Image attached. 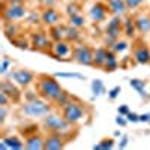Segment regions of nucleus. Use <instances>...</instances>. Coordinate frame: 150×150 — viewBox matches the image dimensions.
Masks as SVG:
<instances>
[{
    "mask_svg": "<svg viewBox=\"0 0 150 150\" xmlns=\"http://www.w3.org/2000/svg\"><path fill=\"white\" fill-rule=\"evenodd\" d=\"M35 89L42 99H45V101L51 102V104H54L56 99L63 92V87L57 81L56 75H47V74L36 75Z\"/></svg>",
    "mask_w": 150,
    "mask_h": 150,
    "instance_id": "1",
    "label": "nucleus"
},
{
    "mask_svg": "<svg viewBox=\"0 0 150 150\" xmlns=\"http://www.w3.org/2000/svg\"><path fill=\"white\" fill-rule=\"evenodd\" d=\"M42 128L47 132H56L63 135L65 138H71L72 132H77V128L75 125H72L71 122H68L62 114H57V112H50L45 117H42Z\"/></svg>",
    "mask_w": 150,
    "mask_h": 150,
    "instance_id": "2",
    "label": "nucleus"
},
{
    "mask_svg": "<svg viewBox=\"0 0 150 150\" xmlns=\"http://www.w3.org/2000/svg\"><path fill=\"white\" fill-rule=\"evenodd\" d=\"M53 111L51 102L45 101L42 98H38L35 101H24V104L20 107V112L26 117L30 119H39V117H45L47 114Z\"/></svg>",
    "mask_w": 150,
    "mask_h": 150,
    "instance_id": "3",
    "label": "nucleus"
},
{
    "mask_svg": "<svg viewBox=\"0 0 150 150\" xmlns=\"http://www.w3.org/2000/svg\"><path fill=\"white\" fill-rule=\"evenodd\" d=\"M123 35V17L111 15V18L105 23L104 27V44L105 47H111Z\"/></svg>",
    "mask_w": 150,
    "mask_h": 150,
    "instance_id": "4",
    "label": "nucleus"
},
{
    "mask_svg": "<svg viewBox=\"0 0 150 150\" xmlns=\"http://www.w3.org/2000/svg\"><path fill=\"white\" fill-rule=\"evenodd\" d=\"M27 14H29V9L24 3H8L6 0H3V6H2V20H3V23L26 20Z\"/></svg>",
    "mask_w": 150,
    "mask_h": 150,
    "instance_id": "5",
    "label": "nucleus"
},
{
    "mask_svg": "<svg viewBox=\"0 0 150 150\" xmlns=\"http://www.w3.org/2000/svg\"><path fill=\"white\" fill-rule=\"evenodd\" d=\"M132 59L138 65H150V47L144 41V36H137L132 39Z\"/></svg>",
    "mask_w": 150,
    "mask_h": 150,
    "instance_id": "6",
    "label": "nucleus"
},
{
    "mask_svg": "<svg viewBox=\"0 0 150 150\" xmlns=\"http://www.w3.org/2000/svg\"><path fill=\"white\" fill-rule=\"evenodd\" d=\"M72 60L78 65L84 66H95V50L87 44H75L72 48Z\"/></svg>",
    "mask_w": 150,
    "mask_h": 150,
    "instance_id": "7",
    "label": "nucleus"
},
{
    "mask_svg": "<svg viewBox=\"0 0 150 150\" xmlns=\"http://www.w3.org/2000/svg\"><path fill=\"white\" fill-rule=\"evenodd\" d=\"M30 38V45L35 51L39 53H50L53 47V39L50 38V33H47L42 29H36L33 32H30L29 35Z\"/></svg>",
    "mask_w": 150,
    "mask_h": 150,
    "instance_id": "8",
    "label": "nucleus"
},
{
    "mask_svg": "<svg viewBox=\"0 0 150 150\" xmlns=\"http://www.w3.org/2000/svg\"><path fill=\"white\" fill-rule=\"evenodd\" d=\"M60 110H62V116H63L68 122H71L72 125H77L78 122H81L86 117L84 105L78 101H74V99H71V101L65 107H62Z\"/></svg>",
    "mask_w": 150,
    "mask_h": 150,
    "instance_id": "9",
    "label": "nucleus"
},
{
    "mask_svg": "<svg viewBox=\"0 0 150 150\" xmlns=\"http://www.w3.org/2000/svg\"><path fill=\"white\" fill-rule=\"evenodd\" d=\"M9 78L14 83H17L21 89H29L32 84H35L36 75L29 69H15V71H11Z\"/></svg>",
    "mask_w": 150,
    "mask_h": 150,
    "instance_id": "10",
    "label": "nucleus"
},
{
    "mask_svg": "<svg viewBox=\"0 0 150 150\" xmlns=\"http://www.w3.org/2000/svg\"><path fill=\"white\" fill-rule=\"evenodd\" d=\"M72 48H74V45H71V42L66 39L56 41V42H53L50 54L57 60H72Z\"/></svg>",
    "mask_w": 150,
    "mask_h": 150,
    "instance_id": "11",
    "label": "nucleus"
},
{
    "mask_svg": "<svg viewBox=\"0 0 150 150\" xmlns=\"http://www.w3.org/2000/svg\"><path fill=\"white\" fill-rule=\"evenodd\" d=\"M0 92L6 93L12 104H20L21 98L24 96V93L21 92V87L17 83H14L11 78L2 80V83H0Z\"/></svg>",
    "mask_w": 150,
    "mask_h": 150,
    "instance_id": "12",
    "label": "nucleus"
},
{
    "mask_svg": "<svg viewBox=\"0 0 150 150\" xmlns=\"http://www.w3.org/2000/svg\"><path fill=\"white\" fill-rule=\"evenodd\" d=\"M111 14L110 8L107 3L104 2H96L92 5V8L89 9V17L95 24H102L105 21H108V15Z\"/></svg>",
    "mask_w": 150,
    "mask_h": 150,
    "instance_id": "13",
    "label": "nucleus"
},
{
    "mask_svg": "<svg viewBox=\"0 0 150 150\" xmlns=\"http://www.w3.org/2000/svg\"><path fill=\"white\" fill-rule=\"evenodd\" d=\"M41 23L45 27H51L62 23V14L57 8H44L41 11Z\"/></svg>",
    "mask_w": 150,
    "mask_h": 150,
    "instance_id": "14",
    "label": "nucleus"
},
{
    "mask_svg": "<svg viewBox=\"0 0 150 150\" xmlns=\"http://www.w3.org/2000/svg\"><path fill=\"white\" fill-rule=\"evenodd\" d=\"M68 138H65L63 135L56 134V132H48L45 137V150H60L66 146Z\"/></svg>",
    "mask_w": 150,
    "mask_h": 150,
    "instance_id": "15",
    "label": "nucleus"
},
{
    "mask_svg": "<svg viewBox=\"0 0 150 150\" xmlns=\"http://www.w3.org/2000/svg\"><path fill=\"white\" fill-rule=\"evenodd\" d=\"M135 20V26H137V32L140 36H147L150 35V14H135L134 15Z\"/></svg>",
    "mask_w": 150,
    "mask_h": 150,
    "instance_id": "16",
    "label": "nucleus"
},
{
    "mask_svg": "<svg viewBox=\"0 0 150 150\" xmlns=\"http://www.w3.org/2000/svg\"><path fill=\"white\" fill-rule=\"evenodd\" d=\"M24 143H26V149L27 150H42L45 146V137H42L41 134H32L29 137L24 138Z\"/></svg>",
    "mask_w": 150,
    "mask_h": 150,
    "instance_id": "17",
    "label": "nucleus"
},
{
    "mask_svg": "<svg viewBox=\"0 0 150 150\" xmlns=\"http://www.w3.org/2000/svg\"><path fill=\"white\" fill-rule=\"evenodd\" d=\"M137 26H135V20L134 15H126L123 18V35L128 39H135L137 38Z\"/></svg>",
    "mask_w": 150,
    "mask_h": 150,
    "instance_id": "18",
    "label": "nucleus"
},
{
    "mask_svg": "<svg viewBox=\"0 0 150 150\" xmlns=\"http://www.w3.org/2000/svg\"><path fill=\"white\" fill-rule=\"evenodd\" d=\"M107 5L110 8L111 15H120L123 17L128 12V6L125 0H107Z\"/></svg>",
    "mask_w": 150,
    "mask_h": 150,
    "instance_id": "19",
    "label": "nucleus"
},
{
    "mask_svg": "<svg viewBox=\"0 0 150 150\" xmlns=\"http://www.w3.org/2000/svg\"><path fill=\"white\" fill-rule=\"evenodd\" d=\"M110 53V47H98L95 48V66L104 69Z\"/></svg>",
    "mask_w": 150,
    "mask_h": 150,
    "instance_id": "20",
    "label": "nucleus"
},
{
    "mask_svg": "<svg viewBox=\"0 0 150 150\" xmlns=\"http://www.w3.org/2000/svg\"><path fill=\"white\" fill-rule=\"evenodd\" d=\"M65 39L69 41L71 44H80L83 41V33L78 27L72 26V24H66V35Z\"/></svg>",
    "mask_w": 150,
    "mask_h": 150,
    "instance_id": "21",
    "label": "nucleus"
},
{
    "mask_svg": "<svg viewBox=\"0 0 150 150\" xmlns=\"http://www.w3.org/2000/svg\"><path fill=\"white\" fill-rule=\"evenodd\" d=\"M129 86L132 87V89L138 93L141 98H144L146 101L150 98V95H149V92L146 90V86H147V81L146 80H140V78H132V80H129Z\"/></svg>",
    "mask_w": 150,
    "mask_h": 150,
    "instance_id": "22",
    "label": "nucleus"
},
{
    "mask_svg": "<svg viewBox=\"0 0 150 150\" xmlns=\"http://www.w3.org/2000/svg\"><path fill=\"white\" fill-rule=\"evenodd\" d=\"M48 33H50V38L53 39V42L65 39V35H66V24L60 23V24H56V26L48 27Z\"/></svg>",
    "mask_w": 150,
    "mask_h": 150,
    "instance_id": "23",
    "label": "nucleus"
},
{
    "mask_svg": "<svg viewBox=\"0 0 150 150\" xmlns=\"http://www.w3.org/2000/svg\"><path fill=\"white\" fill-rule=\"evenodd\" d=\"M8 149H12V150H21V149H26V143H24V140L21 138V137L18 135H8V137H3L2 138Z\"/></svg>",
    "mask_w": 150,
    "mask_h": 150,
    "instance_id": "24",
    "label": "nucleus"
},
{
    "mask_svg": "<svg viewBox=\"0 0 150 150\" xmlns=\"http://www.w3.org/2000/svg\"><path fill=\"white\" fill-rule=\"evenodd\" d=\"M119 65H120V62H119L117 54L110 48L108 59H107V63H105V66H104V71H105V72H114L116 69H119Z\"/></svg>",
    "mask_w": 150,
    "mask_h": 150,
    "instance_id": "25",
    "label": "nucleus"
},
{
    "mask_svg": "<svg viewBox=\"0 0 150 150\" xmlns=\"http://www.w3.org/2000/svg\"><path fill=\"white\" fill-rule=\"evenodd\" d=\"M5 35L12 39L18 35H21V26L18 24V21H11V23H5Z\"/></svg>",
    "mask_w": 150,
    "mask_h": 150,
    "instance_id": "26",
    "label": "nucleus"
},
{
    "mask_svg": "<svg viewBox=\"0 0 150 150\" xmlns=\"http://www.w3.org/2000/svg\"><path fill=\"white\" fill-rule=\"evenodd\" d=\"M11 42L14 44L17 48H21V50H29V48H32V45H30V38H29V36L24 38L23 33L18 35V36H15V38H12Z\"/></svg>",
    "mask_w": 150,
    "mask_h": 150,
    "instance_id": "27",
    "label": "nucleus"
},
{
    "mask_svg": "<svg viewBox=\"0 0 150 150\" xmlns=\"http://www.w3.org/2000/svg\"><path fill=\"white\" fill-rule=\"evenodd\" d=\"M90 89H92V93H93V98H99V96H102L105 93V84L102 80H93L92 84H90Z\"/></svg>",
    "mask_w": 150,
    "mask_h": 150,
    "instance_id": "28",
    "label": "nucleus"
},
{
    "mask_svg": "<svg viewBox=\"0 0 150 150\" xmlns=\"http://www.w3.org/2000/svg\"><path fill=\"white\" fill-rule=\"evenodd\" d=\"M110 48H111L116 54H120V53H125L126 50H129L131 45H129V42H128L126 39H119V41H116L114 44H112Z\"/></svg>",
    "mask_w": 150,
    "mask_h": 150,
    "instance_id": "29",
    "label": "nucleus"
},
{
    "mask_svg": "<svg viewBox=\"0 0 150 150\" xmlns=\"http://www.w3.org/2000/svg\"><path fill=\"white\" fill-rule=\"evenodd\" d=\"M114 146H116L114 138H102L99 143H96L93 146V149L95 150H108V149H112Z\"/></svg>",
    "mask_w": 150,
    "mask_h": 150,
    "instance_id": "30",
    "label": "nucleus"
},
{
    "mask_svg": "<svg viewBox=\"0 0 150 150\" xmlns=\"http://www.w3.org/2000/svg\"><path fill=\"white\" fill-rule=\"evenodd\" d=\"M80 12H81V3H78V2H75V0H72V2H69V3L66 5L65 14L68 15V18L72 17V15H75V14H80Z\"/></svg>",
    "mask_w": 150,
    "mask_h": 150,
    "instance_id": "31",
    "label": "nucleus"
},
{
    "mask_svg": "<svg viewBox=\"0 0 150 150\" xmlns=\"http://www.w3.org/2000/svg\"><path fill=\"white\" fill-rule=\"evenodd\" d=\"M69 24H72V26L78 27V29H83V27L86 26V18H84V15H83V12L69 17Z\"/></svg>",
    "mask_w": 150,
    "mask_h": 150,
    "instance_id": "32",
    "label": "nucleus"
},
{
    "mask_svg": "<svg viewBox=\"0 0 150 150\" xmlns=\"http://www.w3.org/2000/svg\"><path fill=\"white\" fill-rule=\"evenodd\" d=\"M24 21H26L27 26H36V24L41 21V12H36L35 9L29 11V14H27V17H26Z\"/></svg>",
    "mask_w": 150,
    "mask_h": 150,
    "instance_id": "33",
    "label": "nucleus"
},
{
    "mask_svg": "<svg viewBox=\"0 0 150 150\" xmlns=\"http://www.w3.org/2000/svg\"><path fill=\"white\" fill-rule=\"evenodd\" d=\"M54 75L57 78H74V80H81V81L86 80V75H83L80 72H57Z\"/></svg>",
    "mask_w": 150,
    "mask_h": 150,
    "instance_id": "34",
    "label": "nucleus"
},
{
    "mask_svg": "<svg viewBox=\"0 0 150 150\" xmlns=\"http://www.w3.org/2000/svg\"><path fill=\"white\" fill-rule=\"evenodd\" d=\"M71 99H72V98H71V95H69L66 90H63V92H62V95H60V96L56 99L54 105H56L57 108H62V107H65V105H66V104L71 101Z\"/></svg>",
    "mask_w": 150,
    "mask_h": 150,
    "instance_id": "35",
    "label": "nucleus"
},
{
    "mask_svg": "<svg viewBox=\"0 0 150 150\" xmlns=\"http://www.w3.org/2000/svg\"><path fill=\"white\" fill-rule=\"evenodd\" d=\"M12 66V62L8 57H3L2 63H0V75H6L9 72V68Z\"/></svg>",
    "mask_w": 150,
    "mask_h": 150,
    "instance_id": "36",
    "label": "nucleus"
},
{
    "mask_svg": "<svg viewBox=\"0 0 150 150\" xmlns=\"http://www.w3.org/2000/svg\"><path fill=\"white\" fill-rule=\"evenodd\" d=\"M126 2V6H128V11H134L137 8H140L146 0H125Z\"/></svg>",
    "mask_w": 150,
    "mask_h": 150,
    "instance_id": "37",
    "label": "nucleus"
},
{
    "mask_svg": "<svg viewBox=\"0 0 150 150\" xmlns=\"http://www.w3.org/2000/svg\"><path fill=\"white\" fill-rule=\"evenodd\" d=\"M38 3H39L41 9H44V8H56L59 0H38Z\"/></svg>",
    "mask_w": 150,
    "mask_h": 150,
    "instance_id": "38",
    "label": "nucleus"
},
{
    "mask_svg": "<svg viewBox=\"0 0 150 150\" xmlns=\"http://www.w3.org/2000/svg\"><path fill=\"white\" fill-rule=\"evenodd\" d=\"M38 98H41V96H39V93L36 92V89L24 92V101H35V99H38Z\"/></svg>",
    "mask_w": 150,
    "mask_h": 150,
    "instance_id": "39",
    "label": "nucleus"
},
{
    "mask_svg": "<svg viewBox=\"0 0 150 150\" xmlns=\"http://www.w3.org/2000/svg\"><path fill=\"white\" fill-rule=\"evenodd\" d=\"M120 92H122V87H120V86H114L112 89H110V90H108V99L114 101V99L120 95Z\"/></svg>",
    "mask_w": 150,
    "mask_h": 150,
    "instance_id": "40",
    "label": "nucleus"
},
{
    "mask_svg": "<svg viewBox=\"0 0 150 150\" xmlns=\"http://www.w3.org/2000/svg\"><path fill=\"white\" fill-rule=\"evenodd\" d=\"M8 116V105H0V126H3Z\"/></svg>",
    "mask_w": 150,
    "mask_h": 150,
    "instance_id": "41",
    "label": "nucleus"
},
{
    "mask_svg": "<svg viewBox=\"0 0 150 150\" xmlns=\"http://www.w3.org/2000/svg\"><path fill=\"white\" fill-rule=\"evenodd\" d=\"M126 119H128V122H129V123H138V122H140V114H137V112L129 111V114L126 116Z\"/></svg>",
    "mask_w": 150,
    "mask_h": 150,
    "instance_id": "42",
    "label": "nucleus"
},
{
    "mask_svg": "<svg viewBox=\"0 0 150 150\" xmlns=\"http://www.w3.org/2000/svg\"><path fill=\"white\" fill-rule=\"evenodd\" d=\"M116 123L119 125V126H122V128H125L126 125L129 123L128 122V119H126V116H122V114H119L117 117H116Z\"/></svg>",
    "mask_w": 150,
    "mask_h": 150,
    "instance_id": "43",
    "label": "nucleus"
},
{
    "mask_svg": "<svg viewBox=\"0 0 150 150\" xmlns=\"http://www.w3.org/2000/svg\"><path fill=\"white\" fill-rule=\"evenodd\" d=\"M129 144V137L128 135H122L120 141H119V149H126Z\"/></svg>",
    "mask_w": 150,
    "mask_h": 150,
    "instance_id": "44",
    "label": "nucleus"
},
{
    "mask_svg": "<svg viewBox=\"0 0 150 150\" xmlns=\"http://www.w3.org/2000/svg\"><path fill=\"white\" fill-rule=\"evenodd\" d=\"M9 104H12V102H11V99L8 98V95L3 93V92H0V105H9Z\"/></svg>",
    "mask_w": 150,
    "mask_h": 150,
    "instance_id": "45",
    "label": "nucleus"
},
{
    "mask_svg": "<svg viewBox=\"0 0 150 150\" xmlns=\"http://www.w3.org/2000/svg\"><path fill=\"white\" fill-rule=\"evenodd\" d=\"M129 107L126 105V104H123V105H120L119 108H117V112H119V114H122V116H128L129 114Z\"/></svg>",
    "mask_w": 150,
    "mask_h": 150,
    "instance_id": "46",
    "label": "nucleus"
},
{
    "mask_svg": "<svg viewBox=\"0 0 150 150\" xmlns=\"http://www.w3.org/2000/svg\"><path fill=\"white\" fill-rule=\"evenodd\" d=\"M140 122H141V123H150V112L140 114Z\"/></svg>",
    "mask_w": 150,
    "mask_h": 150,
    "instance_id": "47",
    "label": "nucleus"
},
{
    "mask_svg": "<svg viewBox=\"0 0 150 150\" xmlns=\"http://www.w3.org/2000/svg\"><path fill=\"white\" fill-rule=\"evenodd\" d=\"M114 137H122V132H120V131H116V132H114Z\"/></svg>",
    "mask_w": 150,
    "mask_h": 150,
    "instance_id": "48",
    "label": "nucleus"
},
{
    "mask_svg": "<svg viewBox=\"0 0 150 150\" xmlns=\"http://www.w3.org/2000/svg\"><path fill=\"white\" fill-rule=\"evenodd\" d=\"M75 2H78V3H86L87 0H75Z\"/></svg>",
    "mask_w": 150,
    "mask_h": 150,
    "instance_id": "49",
    "label": "nucleus"
}]
</instances>
